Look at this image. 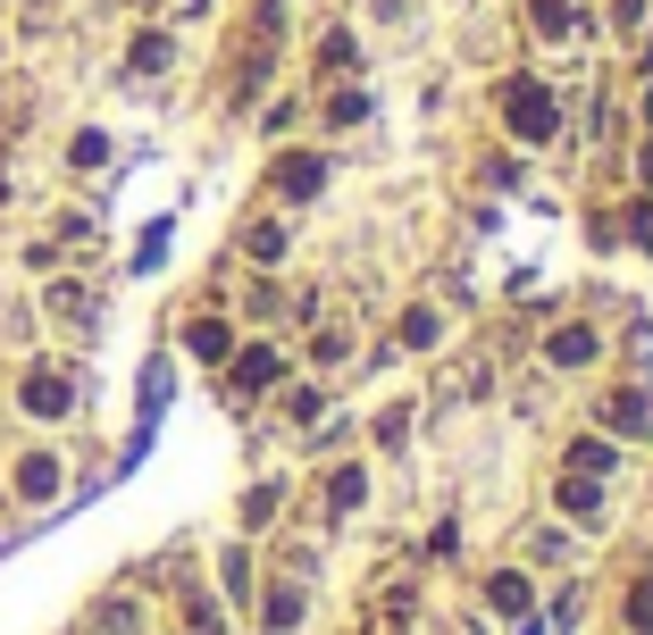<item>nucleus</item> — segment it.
<instances>
[{"instance_id": "nucleus-1", "label": "nucleus", "mask_w": 653, "mask_h": 635, "mask_svg": "<svg viewBox=\"0 0 653 635\" xmlns=\"http://www.w3.org/2000/svg\"><path fill=\"white\" fill-rule=\"evenodd\" d=\"M502 117H511V134H528V143H545V134L561 126V117H553V101H545L537 84H528V75H511V84H502Z\"/></svg>"}, {"instance_id": "nucleus-2", "label": "nucleus", "mask_w": 653, "mask_h": 635, "mask_svg": "<svg viewBox=\"0 0 653 635\" xmlns=\"http://www.w3.org/2000/svg\"><path fill=\"white\" fill-rule=\"evenodd\" d=\"M18 402H25V410H34V418H68V402H76V385H68V376H59V368H34V376H25V385H18Z\"/></svg>"}, {"instance_id": "nucleus-3", "label": "nucleus", "mask_w": 653, "mask_h": 635, "mask_svg": "<svg viewBox=\"0 0 653 635\" xmlns=\"http://www.w3.org/2000/svg\"><path fill=\"white\" fill-rule=\"evenodd\" d=\"M319 185H326V159H319V150H286V159H277V192H286V201H310Z\"/></svg>"}, {"instance_id": "nucleus-4", "label": "nucleus", "mask_w": 653, "mask_h": 635, "mask_svg": "<svg viewBox=\"0 0 653 635\" xmlns=\"http://www.w3.org/2000/svg\"><path fill=\"white\" fill-rule=\"evenodd\" d=\"M595 352H603L595 326H561V335H545V360H553V368H587Z\"/></svg>"}, {"instance_id": "nucleus-5", "label": "nucleus", "mask_w": 653, "mask_h": 635, "mask_svg": "<svg viewBox=\"0 0 653 635\" xmlns=\"http://www.w3.org/2000/svg\"><path fill=\"white\" fill-rule=\"evenodd\" d=\"M277 376H286V360H277L269 343H251V352H235V393H269Z\"/></svg>"}, {"instance_id": "nucleus-6", "label": "nucleus", "mask_w": 653, "mask_h": 635, "mask_svg": "<svg viewBox=\"0 0 653 635\" xmlns=\"http://www.w3.org/2000/svg\"><path fill=\"white\" fill-rule=\"evenodd\" d=\"M18 493H25V502H51V493H59V460H51V451H25V460H18Z\"/></svg>"}, {"instance_id": "nucleus-7", "label": "nucleus", "mask_w": 653, "mask_h": 635, "mask_svg": "<svg viewBox=\"0 0 653 635\" xmlns=\"http://www.w3.org/2000/svg\"><path fill=\"white\" fill-rule=\"evenodd\" d=\"M185 352H193V360H227V352H235L227 318H193V326H185Z\"/></svg>"}, {"instance_id": "nucleus-8", "label": "nucleus", "mask_w": 653, "mask_h": 635, "mask_svg": "<svg viewBox=\"0 0 653 635\" xmlns=\"http://www.w3.org/2000/svg\"><path fill=\"white\" fill-rule=\"evenodd\" d=\"M243 251H251L260 268H277V260H286V226H277V218H251V226H243Z\"/></svg>"}, {"instance_id": "nucleus-9", "label": "nucleus", "mask_w": 653, "mask_h": 635, "mask_svg": "<svg viewBox=\"0 0 653 635\" xmlns=\"http://www.w3.org/2000/svg\"><path fill=\"white\" fill-rule=\"evenodd\" d=\"M561 510H570L578 527H603V493L587 486V477H578V486H570V477H561Z\"/></svg>"}, {"instance_id": "nucleus-10", "label": "nucleus", "mask_w": 653, "mask_h": 635, "mask_svg": "<svg viewBox=\"0 0 653 635\" xmlns=\"http://www.w3.org/2000/svg\"><path fill=\"white\" fill-rule=\"evenodd\" d=\"M603 418H612V427H629V435H645V427H653V402H645V393H612V402H603Z\"/></svg>"}, {"instance_id": "nucleus-11", "label": "nucleus", "mask_w": 653, "mask_h": 635, "mask_svg": "<svg viewBox=\"0 0 653 635\" xmlns=\"http://www.w3.org/2000/svg\"><path fill=\"white\" fill-rule=\"evenodd\" d=\"M168 59H176V42H168V34H135V51H126V67H135V75H159V67H168Z\"/></svg>"}, {"instance_id": "nucleus-12", "label": "nucleus", "mask_w": 653, "mask_h": 635, "mask_svg": "<svg viewBox=\"0 0 653 635\" xmlns=\"http://www.w3.org/2000/svg\"><path fill=\"white\" fill-rule=\"evenodd\" d=\"M578 25H587V18H578V0H537V34H578Z\"/></svg>"}, {"instance_id": "nucleus-13", "label": "nucleus", "mask_w": 653, "mask_h": 635, "mask_svg": "<svg viewBox=\"0 0 653 635\" xmlns=\"http://www.w3.org/2000/svg\"><path fill=\"white\" fill-rule=\"evenodd\" d=\"M486 602H495L502 618H519V611H528V577H519V569H502V577L486 585Z\"/></svg>"}, {"instance_id": "nucleus-14", "label": "nucleus", "mask_w": 653, "mask_h": 635, "mask_svg": "<svg viewBox=\"0 0 653 635\" xmlns=\"http://www.w3.org/2000/svg\"><path fill=\"white\" fill-rule=\"evenodd\" d=\"M361 493H369V468H335V477H326V502L335 510H352Z\"/></svg>"}, {"instance_id": "nucleus-15", "label": "nucleus", "mask_w": 653, "mask_h": 635, "mask_svg": "<svg viewBox=\"0 0 653 635\" xmlns=\"http://www.w3.org/2000/svg\"><path fill=\"white\" fill-rule=\"evenodd\" d=\"M326 117H335V126H361V117H369V93H361V84H344V93L326 101Z\"/></svg>"}, {"instance_id": "nucleus-16", "label": "nucleus", "mask_w": 653, "mask_h": 635, "mask_svg": "<svg viewBox=\"0 0 653 635\" xmlns=\"http://www.w3.org/2000/svg\"><path fill=\"white\" fill-rule=\"evenodd\" d=\"M436 335H444V318H436V310H411V318H403V343H411V352H427Z\"/></svg>"}, {"instance_id": "nucleus-17", "label": "nucleus", "mask_w": 653, "mask_h": 635, "mask_svg": "<svg viewBox=\"0 0 653 635\" xmlns=\"http://www.w3.org/2000/svg\"><path fill=\"white\" fill-rule=\"evenodd\" d=\"M260 618H269V627H277V635H286V627H293V618H302V594H293V585H277V594H269V611H260Z\"/></svg>"}, {"instance_id": "nucleus-18", "label": "nucleus", "mask_w": 653, "mask_h": 635, "mask_svg": "<svg viewBox=\"0 0 653 635\" xmlns=\"http://www.w3.org/2000/svg\"><path fill=\"white\" fill-rule=\"evenodd\" d=\"M629 627H636V635H653V577H645V585H629Z\"/></svg>"}, {"instance_id": "nucleus-19", "label": "nucleus", "mask_w": 653, "mask_h": 635, "mask_svg": "<svg viewBox=\"0 0 653 635\" xmlns=\"http://www.w3.org/2000/svg\"><path fill=\"white\" fill-rule=\"evenodd\" d=\"M344 352H352V335H344V326H326V335L310 343V360H319V368H335V360H344Z\"/></svg>"}, {"instance_id": "nucleus-20", "label": "nucleus", "mask_w": 653, "mask_h": 635, "mask_svg": "<svg viewBox=\"0 0 653 635\" xmlns=\"http://www.w3.org/2000/svg\"><path fill=\"white\" fill-rule=\"evenodd\" d=\"M352 59H361V51H352V34H326V42H319V67H326V75L352 67Z\"/></svg>"}, {"instance_id": "nucleus-21", "label": "nucleus", "mask_w": 653, "mask_h": 635, "mask_svg": "<svg viewBox=\"0 0 653 635\" xmlns=\"http://www.w3.org/2000/svg\"><path fill=\"white\" fill-rule=\"evenodd\" d=\"M218 577H227V594H235V602L251 594V561H243V552H227V561H218Z\"/></svg>"}, {"instance_id": "nucleus-22", "label": "nucleus", "mask_w": 653, "mask_h": 635, "mask_svg": "<svg viewBox=\"0 0 653 635\" xmlns=\"http://www.w3.org/2000/svg\"><path fill=\"white\" fill-rule=\"evenodd\" d=\"M286 418H293V427H310V418H319V393L293 385V393H286Z\"/></svg>"}, {"instance_id": "nucleus-23", "label": "nucleus", "mask_w": 653, "mask_h": 635, "mask_svg": "<svg viewBox=\"0 0 653 635\" xmlns=\"http://www.w3.org/2000/svg\"><path fill=\"white\" fill-rule=\"evenodd\" d=\"M269 519H277V486H260V493L243 502V527H269Z\"/></svg>"}, {"instance_id": "nucleus-24", "label": "nucleus", "mask_w": 653, "mask_h": 635, "mask_svg": "<svg viewBox=\"0 0 653 635\" xmlns=\"http://www.w3.org/2000/svg\"><path fill=\"white\" fill-rule=\"evenodd\" d=\"M570 460H578V477H603V468H612V451H603V444H578Z\"/></svg>"}, {"instance_id": "nucleus-25", "label": "nucleus", "mask_w": 653, "mask_h": 635, "mask_svg": "<svg viewBox=\"0 0 653 635\" xmlns=\"http://www.w3.org/2000/svg\"><path fill=\"white\" fill-rule=\"evenodd\" d=\"M629 235H636V243L653 251V209H629Z\"/></svg>"}, {"instance_id": "nucleus-26", "label": "nucleus", "mask_w": 653, "mask_h": 635, "mask_svg": "<svg viewBox=\"0 0 653 635\" xmlns=\"http://www.w3.org/2000/svg\"><path fill=\"white\" fill-rule=\"evenodd\" d=\"M636 185H653V150H636Z\"/></svg>"}, {"instance_id": "nucleus-27", "label": "nucleus", "mask_w": 653, "mask_h": 635, "mask_svg": "<svg viewBox=\"0 0 653 635\" xmlns=\"http://www.w3.org/2000/svg\"><path fill=\"white\" fill-rule=\"evenodd\" d=\"M645 126H653V93H645Z\"/></svg>"}, {"instance_id": "nucleus-28", "label": "nucleus", "mask_w": 653, "mask_h": 635, "mask_svg": "<svg viewBox=\"0 0 653 635\" xmlns=\"http://www.w3.org/2000/svg\"><path fill=\"white\" fill-rule=\"evenodd\" d=\"M0 192H9V176H0Z\"/></svg>"}]
</instances>
